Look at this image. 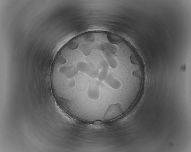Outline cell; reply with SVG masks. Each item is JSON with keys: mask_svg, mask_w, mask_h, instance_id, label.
Instances as JSON below:
<instances>
[{"mask_svg": "<svg viewBox=\"0 0 191 152\" xmlns=\"http://www.w3.org/2000/svg\"><path fill=\"white\" fill-rule=\"evenodd\" d=\"M102 82L96 79H90L88 80L87 95L89 99L96 101L99 99L100 87Z\"/></svg>", "mask_w": 191, "mask_h": 152, "instance_id": "6da1fadb", "label": "cell"}, {"mask_svg": "<svg viewBox=\"0 0 191 152\" xmlns=\"http://www.w3.org/2000/svg\"><path fill=\"white\" fill-rule=\"evenodd\" d=\"M105 83L115 90H120L123 86V84L121 82L111 73L109 74L105 81Z\"/></svg>", "mask_w": 191, "mask_h": 152, "instance_id": "7a4b0ae2", "label": "cell"}]
</instances>
